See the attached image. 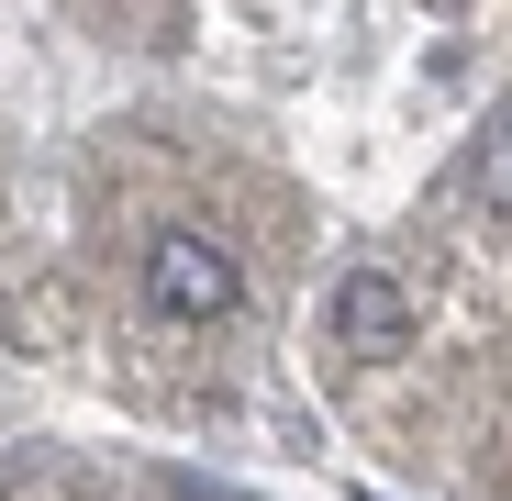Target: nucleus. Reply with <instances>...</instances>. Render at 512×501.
Instances as JSON below:
<instances>
[{"label": "nucleus", "instance_id": "obj_3", "mask_svg": "<svg viewBox=\"0 0 512 501\" xmlns=\"http://www.w3.org/2000/svg\"><path fill=\"white\" fill-rule=\"evenodd\" d=\"M468 190H479L490 212H512V101H490L479 134H468Z\"/></svg>", "mask_w": 512, "mask_h": 501}, {"label": "nucleus", "instance_id": "obj_1", "mask_svg": "<svg viewBox=\"0 0 512 501\" xmlns=\"http://www.w3.org/2000/svg\"><path fill=\"white\" fill-rule=\"evenodd\" d=\"M145 301L167 312V323H223L234 301H245V257L223 234H201V223H167L156 245H145Z\"/></svg>", "mask_w": 512, "mask_h": 501}, {"label": "nucleus", "instance_id": "obj_2", "mask_svg": "<svg viewBox=\"0 0 512 501\" xmlns=\"http://www.w3.org/2000/svg\"><path fill=\"white\" fill-rule=\"evenodd\" d=\"M323 323H334V346H346V357H401V346H412V290H401L390 268H346Z\"/></svg>", "mask_w": 512, "mask_h": 501}]
</instances>
